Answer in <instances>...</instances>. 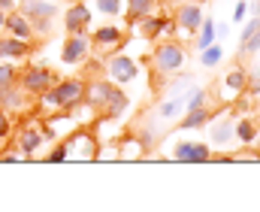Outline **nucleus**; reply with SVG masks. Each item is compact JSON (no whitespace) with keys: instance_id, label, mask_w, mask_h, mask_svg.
I'll return each instance as SVG.
<instances>
[{"instance_id":"obj_1","label":"nucleus","mask_w":260,"mask_h":212,"mask_svg":"<svg viewBox=\"0 0 260 212\" xmlns=\"http://www.w3.org/2000/svg\"><path fill=\"white\" fill-rule=\"evenodd\" d=\"M91 97H94V103L100 106H109V115H118L124 106H127V100H124V94H118L112 85H94V91H91Z\"/></svg>"},{"instance_id":"obj_2","label":"nucleus","mask_w":260,"mask_h":212,"mask_svg":"<svg viewBox=\"0 0 260 212\" xmlns=\"http://www.w3.org/2000/svg\"><path fill=\"white\" fill-rule=\"evenodd\" d=\"M82 82H64V85H58L55 91H49L43 100L49 103V106H67V103H73V100H79L82 97Z\"/></svg>"},{"instance_id":"obj_3","label":"nucleus","mask_w":260,"mask_h":212,"mask_svg":"<svg viewBox=\"0 0 260 212\" xmlns=\"http://www.w3.org/2000/svg\"><path fill=\"white\" fill-rule=\"evenodd\" d=\"M181 49L178 46H161V52H158V67L161 70H175L178 64H181Z\"/></svg>"},{"instance_id":"obj_4","label":"nucleus","mask_w":260,"mask_h":212,"mask_svg":"<svg viewBox=\"0 0 260 212\" xmlns=\"http://www.w3.org/2000/svg\"><path fill=\"white\" fill-rule=\"evenodd\" d=\"M49 82H52V70H30V73L24 76V85L30 91H43Z\"/></svg>"},{"instance_id":"obj_5","label":"nucleus","mask_w":260,"mask_h":212,"mask_svg":"<svg viewBox=\"0 0 260 212\" xmlns=\"http://www.w3.org/2000/svg\"><path fill=\"white\" fill-rule=\"evenodd\" d=\"M109 67H112V76H115V79H121V82L133 79V73H136V70H133V61H130V58H115V61L109 64Z\"/></svg>"},{"instance_id":"obj_6","label":"nucleus","mask_w":260,"mask_h":212,"mask_svg":"<svg viewBox=\"0 0 260 212\" xmlns=\"http://www.w3.org/2000/svg\"><path fill=\"white\" fill-rule=\"evenodd\" d=\"M85 52H88V43H85L82 37H76V40H70V43H67V49H64V61L73 64V61L85 58Z\"/></svg>"},{"instance_id":"obj_7","label":"nucleus","mask_w":260,"mask_h":212,"mask_svg":"<svg viewBox=\"0 0 260 212\" xmlns=\"http://www.w3.org/2000/svg\"><path fill=\"white\" fill-rule=\"evenodd\" d=\"M178 21H181L184 27H188V30H197V27L203 24V15H200V9L191 3V6H184V9L178 12Z\"/></svg>"},{"instance_id":"obj_8","label":"nucleus","mask_w":260,"mask_h":212,"mask_svg":"<svg viewBox=\"0 0 260 212\" xmlns=\"http://www.w3.org/2000/svg\"><path fill=\"white\" fill-rule=\"evenodd\" d=\"M24 12L27 15H36V18H49L55 12V3H43V0H27L24 3Z\"/></svg>"},{"instance_id":"obj_9","label":"nucleus","mask_w":260,"mask_h":212,"mask_svg":"<svg viewBox=\"0 0 260 212\" xmlns=\"http://www.w3.org/2000/svg\"><path fill=\"white\" fill-rule=\"evenodd\" d=\"M85 21H88V9H85V6H73V9L67 12V27H70V30L85 27Z\"/></svg>"},{"instance_id":"obj_10","label":"nucleus","mask_w":260,"mask_h":212,"mask_svg":"<svg viewBox=\"0 0 260 212\" xmlns=\"http://www.w3.org/2000/svg\"><path fill=\"white\" fill-rule=\"evenodd\" d=\"M6 24L15 30V37H21V40H24V37H30V24H27L24 18H18V15H15V18H9Z\"/></svg>"},{"instance_id":"obj_11","label":"nucleus","mask_w":260,"mask_h":212,"mask_svg":"<svg viewBox=\"0 0 260 212\" xmlns=\"http://www.w3.org/2000/svg\"><path fill=\"white\" fill-rule=\"evenodd\" d=\"M36 146H40V133H33V130H27L24 136H21V152L24 155H30Z\"/></svg>"},{"instance_id":"obj_12","label":"nucleus","mask_w":260,"mask_h":212,"mask_svg":"<svg viewBox=\"0 0 260 212\" xmlns=\"http://www.w3.org/2000/svg\"><path fill=\"white\" fill-rule=\"evenodd\" d=\"M3 55H24V46L18 40H6V43H0V58Z\"/></svg>"},{"instance_id":"obj_13","label":"nucleus","mask_w":260,"mask_h":212,"mask_svg":"<svg viewBox=\"0 0 260 212\" xmlns=\"http://www.w3.org/2000/svg\"><path fill=\"white\" fill-rule=\"evenodd\" d=\"M203 121H206V112L203 109H191V115L181 121V127H200Z\"/></svg>"},{"instance_id":"obj_14","label":"nucleus","mask_w":260,"mask_h":212,"mask_svg":"<svg viewBox=\"0 0 260 212\" xmlns=\"http://www.w3.org/2000/svg\"><path fill=\"white\" fill-rule=\"evenodd\" d=\"M155 0H130V15H145Z\"/></svg>"},{"instance_id":"obj_15","label":"nucleus","mask_w":260,"mask_h":212,"mask_svg":"<svg viewBox=\"0 0 260 212\" xmlns=\"http://www.w3.org/2000/svg\"><path fill=\"white\" fill-rule=\"evenodd\" d=\"M212 37H215V24H212V21H203V33H200V49L212 46Z\"/></svg>"},{"instance_id":"obj_16","label":"nucleus","mask_w":260,"mask_h":212,"mask_svg":"<svg viewBox=\"0 0 260 212\" xmlns=\"http://www.w3.org/2000/svg\"><path fill=\"white\" fill-rule=\"evenodd\" d=\"M221 61V46H206V55H203V64H218Z\"/></svg>"},{"instance_id":"obj_17","label":"nucleus","mask_w":260,"mask_h":212,"mask_svg":"<svg viewBox=\"0 0 260 212\" xmlns=\"http://www.w3.org/2000/svg\"><path fill=\"white\" fill-rule=\"evenodd\" d=\"M97 40H103V43H115V40H118V30H115V27H103V30H97Z\"/></svg>"},{"instance_id":"obj_18","label":"nucleus","mask_w":260,"mask_h":212,"mask_svg":"<svg viewBox=\"0 0 260 212\" xmlns=\"http://www.w3.org/2000/svg\"><path fill=\"white\" fill-rule=\"evenodd\" d=\"M167 27V18H152V21H145V33L152 37V33H158V30H164Z\"/></svg>"},{"instance_id":"obj_19","label":"nucleus","mask_w":260,"mask_h":212,"mask_svg":"<svg viewBox=\"0 0 260 212\" xmlns=\"http://www.w3.org/2000/svg\"><path fill=\"white\" fill-rule=\"evenodd\" d=\"M230 133H233V124H221V127H215V139H218V143H227Z\"/></svg>"},{"instance_id":"obj_20","label":"nucleus","mask_w":260,"mask_h":212,"mask_svg":"<svg viewBox=\"0 0 260 212\" xmlns=\"http://www.w3.org/2000/svg\"><path fill=\"white\" fill-rule=\"evenodd\" d=\"M178 106H181V100H170V103H164V106H161V115H164V118L175 115V112H178Z\"/></svg>"},{"instance_id":"obj_21","label":"nucleus","mask_w":260,"mask_h":212,"mask_svg":"<svg viewBox=\"0 0 260 212\" xmlns=\"http://www.w3.org/2000/svg\"><path fill=\"white\" fill-rule=\"evenodd\" d=\"M191 152H194V143H181V146L175 149V158H178V161H191Z\"/></svg>"},{"instance_id":"obj_22","label":"nucleus","mask_w":260,"mask_h":212,"mask_svg":"<svg viewBox=\"0 0 260 212\" xmlns=\"http://www.w3.org/2000/svg\"><path fill=\"white\" fill-rule=\"evenodd\" d=\"M242 46H245V49H248V52H254V49H260V27H257V30H254V33H251V37H248V40H245V43H242Z\"/></svg>"},{"instance_id":"obj_23","label":"nucleus","mask_w":260,"mask_h":212,"mask_svg":"<svg viewBox=\"0 0 260 212\" xmlns=\"http://www.w3.org/2000/svg\"><path fill=\"white\" fill-rule=\"evenodd\" d=\"M236 133H239V139H245V143H248V139H251V136H254V127H251V124H248V121H242V124H239V127H236Z\"/></svg>"},{"instance_id":"obj_24","label":"nucleus","mask_w":260,"mask_h":212,"mask_svg":"<svg viewBox=\"0 0 260 212\" xmlns=\"http://www.w3.org/2000/svg\"><path fill=\"white\" fill-rule=\"evenodd\" d=\"M97 6L103 12H118V0H97Z\"/></svg>"},{"instance_id":"obj_25","label":"nucleus","mask_w":260,"mask_h":212,"mask_svg":"<svg viewBox=\"0 0 260 212\" xmlns=\"http://www.w3.org/2000/svg\"><path fill=\"white\" fill-rule=\"evenodd\" d=\"M12 76H15V73H12V67H6V64L0 67V85H9V82H12Z\"/></svg>"},{"instance_id":"obj_26","label":"nucleus","mask_w":260,"mask_h":212,"mask_svg":"<svg viewBox=\"0 0 260 212\" xmlns=\"http://www.w3.org/2000/svg\"><path fill=\"white\" fill-rule=\"evenodd\" d=\"M203 97H206V94H203L200 88L191 91V100H188V103H191V109H200V106H203Z\"/></svg>"},{"instance_id":"obj_27","label":"nucleus","mask_w":260,"mask_h":212,"mask_svg":"<svg viewBox=\"0 0 260 212\" xmlns=\"http://www.w3.org/2000/svg\"><path fill=\"white\" fill-rule=\"evenodd\" d=\"M206 158H209V149H206V146H194L191 161H206Z\"/></svg>"},{"instance_id":"obj_28","label":"nucleus","mask_w":260,"mask_h":212,"mask_svg":"<svg viewBox=\"0 0 260 212\" xmlns=\"http://www.w3.org/2000/svg\"><path fill=\"white\" fill-rule=\"evenodd\" d=\"M242 82H245L242 73H230V76H227V85H230V88H242Z\"/></svg>"},{"instance_id":"obj_29","label":"nucleus","mask_w":260,"mask_h":212,"mask_svg":"<svg viewBox=\"0 0 260 212\" xmlns=\"http://www.w3.org/2000/svg\"><path fill=\"white\" fill-rule=\"evenodd\" d=\"M64 158H67V149L61 146V149H55V152H52V158H49V161H64Z\"/></svg>"},{"instance_id":"obj_30","label":"nucleus","mask_w":260,"mask_h":212,"mask_svg":"<svg viewBox=\"0 0 260 212\" xmlns=\"http://www.w3.org/2000/svg\"><path fill=\"white\" fill-rule=\"evenodd\" d=\"M6 130H9V121H6L3 115H0V136H6Z\"/></svg>"},{"instance_id":"obj_31","label":"nucleus","mask_w":260,"mask_h":212,"mask_svg":"<svg viewBox=\"0 0 260 212\" xmlns=\"http://www.w3.org/2000/svg\"><path fill=\"white\" fill-rule=\"evenodd\" d=\"M0 24H6V18H3V12H0Z\"/></svg>"},{"instance_id":"obj_32","label":"nucleus","mask_w":260,"mask_h":212,"mask_svg":"<svg viewBox=\"0 0 260 212\" xmlns=\"http://www.w3.org/2000/svg\"><path fill=\"white\" fill-rule=\"evenodd\" d=\"M257 18H260V15H257Z\"/></svg>"}]
</instances>
